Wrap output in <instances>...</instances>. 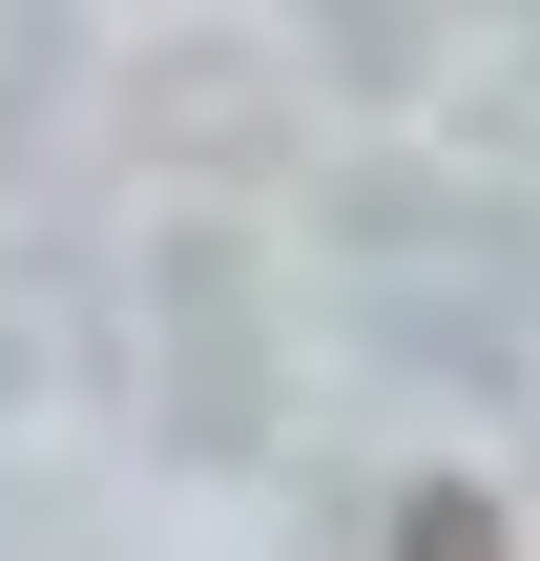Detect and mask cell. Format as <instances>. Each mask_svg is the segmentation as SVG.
<instances>
[{
    "mask_svg": "<svg viewBox=\"0 0 540 561\" xmlns=\"http://www.w3.org/2000/svg\"><path fill=\"white\" fill-rule=\"evenodd\" d=\"M395 561H520V541H499V500H479V479H437V500L395 520Z\"/></svg>",
    "mask_w": 540,
    "mask_h": 561,
    "instance_id": "1",
    "label": "cell"
}]
</instances>
